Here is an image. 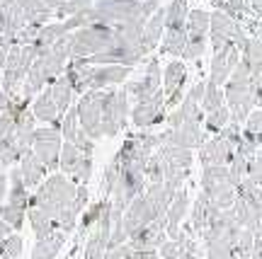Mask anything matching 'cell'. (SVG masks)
<instances>
[{
    "label": "cell",
    "instance_id": "1",
    "mask_svg": "<svg viewBox=\"0 0 262 259\" xmlns=\"http://www.w3.org/2000/svg\"><path fill=\"white\" fill-rule=\"evenodd\" d=\"M75 192H78V184H75L71 177L63 175V172H51V175L39 184L37 192L29 196L27 206H41V208L56 221L58 213L63 211V208L73 206Z\"/></svg>",
    "mask_w": 262,
    "mask_h": 259
},
{
    "label": "cell",
    "instance_id": "2",
    "mask_svg": "<svg viewBox=\"0 0 262 259\" xmlns=\"http://www.w3.org/2000/svg\"><path fill=\"white\" fill-rule=\"evenodd\" d=\"M117 37V29L102 22H93L88 27H80L73 32V58H88L104 51Z\"/></svg>",
    "mask_w": 262,
    "mask_h": 259
},
{
    "label": "cell",
    "instance_id": "3",
    "mask_svg": "<svg viewBox=\"0 0 262 259\" xmlns=\"http://www.w3.org/2000/svg\"><path fill=\"white\" fill-rule=\"evenodd\" d=\"M93 10H95L97 22L110 25V27H119V25L148 19L143 15V3L141 0H97L93 5Z\"/></svg>",
    "mask_w": 262,
    "mask_h": 259
},
{
    "label": "cell",
    "instance_id": "4",
    "mask_svg": "<svg viewBox=\"0 0 262 259\" xmlns=\"http://www.w3.org/2000/svg\"><path fill=\"white\" fill-rule=\"evenodd\" d=\"M129 95L126 90H102V136H117L126 126Z\"/></svg>",
    "mask_w": 262,
    "mask_h": 259
},
{
    "label": "cell",
    "instance_id": "5",
    "mask_svg": "<svg viewBox=\"0 0 262 259\" xmlns=\"http://www.w3.org/2000/svg\"><path fill=\"white\" fill-rule=\"evenodd\" d=\"M78 121L90 138H102V90H88L78 100Z\"/></svg>",
    "mask_w": 262,
    "mask_h": 259
},
{
    "label": "cell",
    "instance_id": "6",
    "mask_svg": "<svg viewBox=\"0 0 262 259\" xmlns=\"http://www.w3.org/2000/svg\"><path fill=\"white\" fill-rule=\"evenodd\" d=\"M209 39H211V46H214V51H221V49L228 46V44H235V46L241 49V44H243L248 37L243 34L241 25H238L231 15H226L224 10H216V12H211Z\"/></svg>",
    "mask_w": 262,
    "mask_h": 259
},
{
    "label": "cell",
    "instance_id": "7",
    "mask_svg": "<svg viewBox=\"0 0 262 259\" xmlns=\"http://www.w3.org/2000/svg\"><path fill=\"white\" fill-rule=\"evenodd\" d=\"M61 146H63V136H61L58 129H54V126H39V129H34L32 150L37 153V157L44 162V167L49 172H56L58 170Z\"/></svg>",
    "mask_w": 262,
    "mask_h": 259
},
{
    "label": "cell",
    "instance_id": "8",
    "mask_svg": "<svg viewBox=\"0 0 262 259\" xmlns=\"http://www.w3.org/2000/svg\"><path fill=\"white\" fill-rule=\"evenodd\" d=\"M224 97H226V107L231 109V119L238 121V124H245V119L250 116V111L257 107L250 83L228 80L224 87Z\"/></svg>",
    "mask_w": 262,
    "mask_h": 259
},
{
    "label": "cell",
    "instance_id": "9",
    "mask_svg": "<svg viewBox=\"0 0 262 259\" xmlns=\"http://www.w3.org/2000/svg\"><path fill=\"white\" fill-rule=\"evenodd\" d=\"M163 87V68H160L158 58H150L146 63V70L139 80H131L126 85V95H129L134 102H146L153 95Z\"/></svg>",
    "mask_w": 262,
    "mask_h": 259
},
{
    "label": "cell",
    "instance_id": "10",
    "mask_svg": "<svg viewBox=\"0 0 262 259\" xmlns=\"http://www.w3.org/2000/svg\"><path fill=\"white\" fill-rule=\"evenodd\" d=\"M163 119H168L165 116V92H163V87L150 100L136 102L134 109H131V121H134L136 129H150V126L160 124Z\"/></svg>",
    "mask_w": 262,
    "mask_h": 259
},
{
    "label": "cell",
    "instance_id": "11",
    "mask_svg": "<svg viewBox=\"0 0 262 259\" xmlns=\"http://www.w3.org/2000/svg\"><path fill=\"white\" fill-rule=\"evenodd\" d=\"M156 218H163V216H158V213H156V208L150 206V201L146 199V194H139L129 206H126L124 218H122V225H124L126 238H131L136 230H141L143 225L153 223Z\"/></svg>",
    "mask_w": 262,
    "mask_h": 259
},
{
    "label": "cell",
    "instance_id": "12",
    "mask_svg": "<svg viewBox=\"0 0 262 259\" xmlns=\"http://www.w3.org/2000/svg\"><path fill=\"white\" fill-rule=\"evenodd\" d=\"M165 228H168V218L163 216V218H156L153 223L143 225L141 230H136L126 242H129L136 252L160 250V245L168 240V232H165Z\"/></svg>",
    "mask_w": 262,
    "mask_h": 259
},
{
    "label": "cell",
    "instance_id": "13",
    "mask_svg": "<svg viewBox=\"0 0 262 259\" xmlns=\"http://www.w3.org/2000/svg\"><path fill=\"white\" fill-rule=\"evenodd\" d=\"M241 61V49L235 44H228L221 51H214V58H211V68H209V83L214 85H226L228 78L233 73V68Z\"/></svg>",
    "mask_w": 262,
    "mask_h": 259
},
{
    "label": "cell",
    "instance_id": "14",
    "mask_svg": "<svg viewBox=\"0 0 262 259\" xmlns=\"http://www.w3.org/2000/svg\"><path fill=\"white\" fill-rule=\"evenodd\" d=\"M187 83V68L182 61H170L163 70V92H165V109L182 102V85Z\"/></svg>",
    "mask_w": 262,
    "mask_h": 259
},
{
    "label": "cell",
    "instance_id": "15",
    "mask_svg": "<svg viewBox=\"0 0 262 259\" xmlns=\"http://www.w3.org/2000/svg\"><path fill=\"white\" fill-rule=\"evenodd\" d=\"M163 133H165V143L189 150H199L202 143L206 140V131L202 129L199 121H185V124H180L178 129H168Z\"/></svg>",
    "mask_w": 262,
    "mask_h": 259
},
{
    "label": "cell",
    "instance_id": "16",
    "mask_svg": "<svg viewBox=\"0 0 262 259\" xmlns=\"http://www.w3.org/2000/svg\"><path fill=\"white\" fill-rule=\"evenodd\" d=\"M131 75V65L119 63H107V65H93V75H90V87L88 90H107L114 85L124 83Z\"/></svg>",
    "mask_w": 262,
    "mask_h": 259
},
{
    "label": "cell",
    "instance_id": "17",
    "mask_svg": "<svg viewBox=\"0 0 262 259\" xmlns=\"http://www.w3.org/2000/svg\"><path fill=\"white\" fill-rule=\"evenodd\" d=\"M233 143L226 140L224 136H214L202 143L199 148V160H202V167L204 165H228L231 157H233Z\"/></svg>",
    "mask_w": 262,
    "mask_h": 259
},
{
    "label": "cell",
    "instance_id": "18",
    "mask_svg": "<svg viewBox=\"0 0 262 259\" xmlns=\"http://www.w3.org/2000/svg\"><path fill=\"white\" fill-rule=\"evenodd\" d=\"M29 109H32V114L37 116V121H44V124H51L54 129L61 131V114H58L56 109V102H54V97H51V90L49 87H44L41 92L32 100V104H29Z\"/></svg>",
    "mask_w": 262,
    "mask_h": 259
},
{
    "label": "cell",
    "instance_id": "19",
    "mask_svg": "<svg viewBox=\"0 0 262 259\" xmlns=\"http://www.w3.org/2000/svg\"><path fill=\"white\" fill-rule=\"evenodd\" d=\"M187 211H189V194L180 186L175 199H172L168 206V213H165V218H168V228H165L168 238H178L180 223H182V218L187 216Z\"/></svg>",
    "mask_w": 262,
    "mask_h": 259
},
{
    "label": "cell",
    "instance_id": "20",
    "mask_svg": "<svg viewBox=\"0 0 262 259\" xmlns=\"http://www.w3.org/2000/svg\"><path fill=\"white\" fill-rule=\"evenodd\" d=\"M219 211H221V208L214 206V201H211L204 192H199V196H196V201H194V208H192V232L202 235L204 228L214 221Z\"/></svg>",
    "mask_w": 262,
    "mask_h": 259
},
{
    "label": "cell",
    "instance_id": "21",
    "mask_svg": "<svg viewBox=\"0 0 262 259\" xmlns=\"http://www.w3.org/2000/svg\"><path fill=\"white\" fill-rule=\"evenodd\" d=\"M19 175H22V179H25V184L32 189V186H39L41 182H44V177H47V167H44V162L37 157V153L34 150H29V153H25V157L19 160Z\"/></svg>",
    "mask_w": 262,
    "mask_h": 259
},
{
    "label": "cell",
    "instance_id": "22",
    "mask_svg": "<svg viewBox=\"0 0 262 259\" xmlns=\"http://www.w3.org/2000/svg\"><path fill=\"white\" fill-rule=\"evenodd\" d=\"M165 34V8H158L148 19H146V27H143V34H141V41L143 46L153 51V49L160 44V39Z\"/></svg>",
    "mask_w": 262,
    "mask_h": 259
},
{
    "label": "cell",
    "instance_id": "23",
    "mask_svg": "<svg viewBox=\"0 0 262 259\" xmlns=\"http://www.w3.org/2000/svg\"><path fill=\"white\" fill-rule=\"evenodd\" d=\"M66 235L63 230H54L47 238H39L34 250H32V259H56V254L61 252V247L66 245Z\"/></svg>",
    "mask_w": 262,
    "mask_h": 259
},
{
    "label": "cell",
    "instance_id": "24",
    "mask_svg": "<svg viewBox=\"0 0 262 259\" xmlns=\"http://www.w3.org/2000/svg\"><path fill=\"white\" fill-rule=\"evenodd\" d=\"M49 90H51V97H54V102H56L58 114L63 116L66 111L73 107V97H75L73 87H71V83H68V78H66V75H58L56 80L49 85Z\"/></svg>",
    "mask_w": 262,
    "mask_h": 259
},
{
    "label": "cell",
    "instance_id": "25",
    "mask_svg": "<svg viewBox=\"0 0 262 259\" xmlns=\"http://www.w3.org/2000/svg\"><path fill=\"white\" fill-rule=\"evenodd\" d=\"M27 218H29V225H32V230H34V235L39 238H47V235H51L54 230H58L56 221L49 216L41 206H29L27 211Z\"/></svg>",
    "mask_w": 262,
    "mask_h": 259
},
{
    "label": "cell",
    "instance_id": "26",
    "mask_svg": "<svg viewBox=\"0 0 262 259\" xmlns=\"http://www.w3.org/2000/svg\"><path fill=\"white\" fill-rule=\"evenodd\" d=\"M238 235H241V232H238ZM238 235H219V238L204 240L206 257L209 259H231L233 257V247H235Z\"/></svg>",
    "mask_w": 262,
    "mask_h": 259
},
{
    "label": "cell",
    "instance_id": "27",
    "mask_svg": "<svg viewBox=\"0 0 262 259\" xmlns=\"http://www.w3.org/2000/svg\"><path fill=\"white\" fill-rule=\"evenodd\" d=\"M168 165H175V167H182V170H189L192 162H194V155L189 148H180V146H170V143H163L158 150H156Z\"/></svg>",
    "mask_w": 262,
    "mask_h": 259
},
{
    "label": "cell",
    "instance_id": "28",
    "mask_svg": "<svg viewBox=\"0 0 262 259\" xmlns=\"http://www.w3.org/2000/svg\"><path fill=\"white\" fill-rule=\"evenodd\" d=\"M211 201H214V206H219V208H231V206L235 204V182H231V179H226V182H219V184L209 186V189H202Z\"/></svg>",
    "mask_w": 262,
    "mask_h": 259
},
{
    "label": "cell",
    "instance_id": "29",
    "mask_svg": "<svg viewBox=\"0 0 262 259\" xmlns=\"http://www.w3.org/2000/svg\"><path fill=\"white\" fill-rule=\"evenodd\" d=\"M187 46V29H165L160 39V54L165 56H182Z\"/></svg>",
    "mask_w": 262,
    "mask_h": 259
},
{
    "label": "cell",
    "instance_id": "30",
    "mask_svg": "<svg viewBox=\"0 0 262 259\" xmlns=\"http://www.w3.org/2000/svg\"><path fill=\"white\" fill-rule=\"evenodd\" d=\"M0 15L8 22V27L12 32H19V29L27 25V15L19 5V0H0Z\"/></svg>",
    "mask_w": 262,
    "mask_h": 259
},
{
    "label": "cell",
    "instance_id": "31",
    "mask_svg": "<svg viewBox=\"0 0 262 259\" xmlns=\"http://www.w3.org/2000/svg\"><path fill=\"white\" fill-rule=\"evenodd\" d=\"M10 189H8V204L19 206V208H27L29 204V186L25 184V179L19 175V170H12L10 172Z\"/></svg>",
    "mask_w": 262,
    "mask_h": 259
},
{
    "label": "cell",
    "instance_id": "32",
    "mask_svg": "<svg viewBox=\"0 0 262 259\" xmlns=\"http://www.w3.org/2000/svg\"><path fill=\"white\" fill-rule=\"evenodd\" d=\"M19 5L27 15V22L34 25H47L49 19L54 17V10L47 5V0H19Z\"/></svg>",
    "mask_w": 262,
    "mask_h": 259
},
{
    "label": "cell",
    "instance_id": "33",
    "mask_svg": "<svg viewBox=\"0 0 262 259\" xmlns=\"http://www.w3.org/2000/svg\"><path fill=\"white\" fill-rule=\"evenodd\" d=\"M189 8L185 0H172L165 8V29H187Z\"/></svg>",
    "mask_w": 262,
    "mask_h": 259
},
{
    "label": "cell",
    "instance_id": "34",
    "mask_svg": "<svg viewBox=\"0 0 262 259\" xmlns=\"http://www.w3.org/2000/svg\"><path fill=\"white\" fill-rule=\"evenodd\" d=\"M211 12L206 10H189L187 15V37H209Z\"/></svg>",
    "mask_w": 262,
    "mask_h": 259
},
{
    "label": "cell",
    "instance_id": "35",
    "mask_svg": "<svg viewBox=\"0 0 262 259\" xmlns=\"http://www.w3.org/2000/svg\"><path fill=\"white\" fill-rule=\"evenodd\" d=\"M83 155H88V153H83V150L78 148L75 143H71V140H63V146H61V157H58V170H61L63 175L71 177V172L75 170V165L80 162Z\"/></svg>",
    "mask_w": 262,
    "mask_h": 259
},
{
    "label": "cell",
    "instance_id": "36",
    "mask_svg": "<svg viewBox=\"0 0 262 259\" xmlns=\"http://www.w3.org/2000/svg\"><path fill=\"white\" fill-rule=\"evenodd\" d=\"M47 5L54 10V17H71L75 12L95 5V0H47Z\"/></svg>",
    "mask_w": 262,
    "mask_h": 259
},
{
    "label": "cell",
    "instance_id": "37",
    "mask_svg": "<svg viewBox=\"0 0 262 259\" xmlns=\"http://www.w3.org/2000/svg\"><path fill=\"white\" fill-rule=\"evenodd\" d=\"M110 204H112V199L107 196V199H100L97 204H93L90 208H88V211L83 213V218H80V230H78V235H80V238H85V235H88V232H90L95 225H97L100 216H102L104 208H107Z\"/></svg>",
    "mask_w": 262,
    "mask_h": 259
},
{
    "label": "cell",
    "instance_id": "38",
    "mask_svg": "<svg viewBox=\"0 0 262 259\" xmlns=\"http://www.w3.org/2000/svg\"><path fill=\"white\" fill-rule=\"evenodd\" d=\"M224 104H226L224 90H221L219 85H214V83H209V80H206L204 97H202V102H199V107H202V111H204V114H209V111L221 109Z\"/></svg>",
    "mask_w": 262,
    "mask_h": 259
},
{
    "label": "cell",
    "instance_id": "39",
    "mask_svg": "<svg viewBox=\"0 0 262 259\" xmlns=\"http://www.w3.org/2000/svg\"><path fill=\"white\" fill-rule=\"evenodd\" d=\"M63 34H68L63 19H61V22H47L44 27L39 29V37H37V41H34V44H37V46H51V44H54V41H58Z\"/></svg>",
    "mask_w": 262,
    "mask_h": 259
},
{
    "label": "cell",
    "instance_id": "40",
    "mask_svg": "<svg viewBox=\"0 0 262 259\" xmlns=\"http://www.w3.org/2000/svg\"><path fill=\"white\" fill-rule=\"evenodd\" d=\"M228 121H231V109L224 104L221 109L204 114V131H206V133H219V131L224 129Z\"/></svg>",
    "mask_w": 262,
    "mask_h": 259
},
{
    "label": "cell",
    "instance_id": "41",
    "mask_svg": "<svg viewBox=\"0 0 262 259\" xmlns=\"http://www.w3.org/2000/svg\"><path fill=\"white\" fill-rule=\"evenodd\" d=\"M25 211L27 208H19V206H12V204H0V218L5 223L12 225V230H22V223H25Z\"/></svg>",
    "mask_w": 262,
    "mask_h": 259
},
{
    "label": "cell",
    "instance_id": "42",
    "mask_svg": "<svg viewBox=\"0 0 262 259\" xmlns=\"http://www.w3.org/2000/svg\"><path fill=\"white\" fill-rule=\"evenodd\" d=\"M78 131H80V121H78V107L73 104L61 119V136L63 140H73Z\"/></svg>",
    "mask_w": 262,
    "mask_h": 259
},
{
    "label": "cell",
    "instance_id": "43",
    "mask_svg": "<svg viewBox=\"0 0 262 259\" xmlns=\"http://www.w3.org/2000/svg\"><path fill=\"white\" fill-rule=\"evenodd\" d=\"M119 175H122V162H119L117 157H112V160H110V165H107V170H104V177H102V192L107 196L112 194V189L117 186Z\"/></svg>",
    "mask_w": 262,
    "mask_h": 259
},
{
    "label": "cell",
    "instance_id": "44",
    "mask_svg": "<svg viewBox=\"0 0 262 259\" xmlns=\"http://www.w3.org/2000/svg\"><path fill=\"white\" fill-rule=\"evenodd\" d=\"M90 177H93V155H83L80 162L75 165V170L71 172V179L75 184H88Z\"/></svg>",
    "mask_w": 262,
    "mask_h": 259
},
{
    "label": "cell",
    "instance_id": "45",
    "mask_svg": "<svg viewBox=\"0 0 262 259\" xmlns=\"http://www.w3.org/2000/svg\"><path fill=\"white\" fill-rule=\"evenodd\" d=\"M243 58H248L253 65H262V41L260 39H245L241 44Z\"/></svg>",
    "mask_w": 262,
    "mask_h": 259
},
{
    "label": "cell",
    "instance_id": "46",
    "mask_svg": "<svg viewBox=\"0 0 262 259\" xmlns=\"http://www.w3.org/2000/svg\"><path fill=\"white\" fill-rule=\"evenodd\" d=\"M204 49H206V37H187V46H185L182 58H187V61H196L199 56L204 54Z\"/></svg>",
    "mask_w": 262,
    "mask_h": 259
},
{
    "label": "cell",
    "instance_id": "47",
    "mask_svg": "<svg viewBox=\"0 0 262 259\" xmlns=\"http://www.w3.org/2000/svg\"><path fill=\"white\" fill-rule=\"evenodd\" d=\"M248 133H253V136H257L262 143V109L257 107V109L250 111V116L245 119V126H243Z\"/></svg>",
    "mask_w": 262,
    "mask_h": 259
},
{
    "label": "cell",
    "instance_id": "48",
    "mask_svg": "<svg viewBox=\"0 0 262 259\" xmlns=\"http://www.w3.org/2000/svg\"><path fill=\"white\" fill-rule=\"evenodd\" d=\"M182 252H185L182 242H180V240H172V238H170V240H165L163 245H160L158 254H160L163 259H178Z\"/></svg>",
    "mask_w": 262,
    "mask_h": 259
},
{
    "label": "cell",
    "instance_id": "49",
    "mask_svg": "<svg viewBox=\"0 0 262 259\" xmlns=\"http://www.w3.org/2000/svg\"><path fill=\"white\" fill-rule=\"evenodd\" d=\"M44 25H34V22H27L25 27L17 32V44H34L39 37V29Z\"/></svg>",
    "mask_w": 262,
    "mask_h": 259
},
{
    "label": "cell",
    "instance_id": "50",
    "mask_svg": "<svg viewBox=\"0 0 262 259\" xmlns=\"http://www.w3.org/2000/svg\"><path fill=\"white\" fill-rule=\"evenodd\" d=\"M104 259H139V252L131 247L129 242H124L119 247H112V250H107Z\"/></svg>",
    "mask_w": 262,
    "mask_h": 259
},
{
    "label": "cell",
    "instance_id": "51",
    "mask_svg": "<svg viewBox=\"0 0 262 259\" xmlns=\"http://www.w3.org/2000/svg\"><path fill=\"white\" fill-rule=\"evenodd\" d=\"M0 245H3V254L19 259V254H22V238H19V235H15V232H12L8 240L0 242ZM3 254H0V257H3Z\"/></svg>",
    "mask_w": 262,
    "mask_h": 259
},
{
    "label": "cell",
    "instance_id": "52",
    "mask_svg": "<svg viewBox=\"0 0 262 259\" xmlns=\"http://www.w3.org/2000/svg\"><path fill=\"white\" fill-rule=\"evenodd\" d=\"M248 177L255 179L257 184H262V153L250 157V165H248Z\"/></svg>",
    "mask_w": 262,
    "mask_h": 259
},
{
    "label": "cell",
    "instance_id": "53",
    "mask_svg": "<svg viewBox=\"0 0 262 259\" xmlns=\"http://www.w3.org/2000/svg\"><path fill=\"white\" fill-rule=\"evenodd\" d=\"M10 177L5 172H0V204H5V199H8V189H10Z\"/></svg>",
    "mask_w": 262,
    "mask_h": 259
},
{
    "label": "cell",
    "instance_id": "54",
    "mask_svg": "<svg viewBox=\"0 0 262 259\" xmlns=\"http://www.w3.org/2000/svg\"><path fill=\"white\" fill-rule=\"evenodd\" d=\"M10 104H12V95L5 92V90H3V85H0V111L10 109Z\"/></svg>",
    "mask_w": 262,
    "mask_h": 259
},
{
    "label": "cell",
    "instance_id": "55",
    "mask_svg": "<svg viewBox=\"0 0 262 259\" xmlns=\"http://www.w3.org/2000/svg\"><path fill=\"white\" fill-rule=\"evenodd\" d=\"M158 8H160L158 0H143V15H146V17H150Z\"/></svg>",
    "mask_w": 262,
    "mask_h": 259
},
{
    "label": "cell",
    "instance_id": "56",
    "mask_svg": "<svg viewBox=\"0 0 262 259\" xmlns=\"http://www.w3.org/2000/svg\"><path fill=\"white\" fill-rule=\"evenodd\" d=\"M12 235V225L10 223H5L3 218H0V242H5Z\"/></svg>",
    "mask_w": 262,
    "mask_h": 259
},
{
    "label": "cell",
    "instance_id": "57",
    "mask_svg": "<svg viewBox=\"0 0 262 259\" xmlns=\"http://www.w3.org/2000/svg\"><path fill=\"white\" fill-rule=\"evenodd\" d=\"M8 51H10V46H5V44H0V70L5 68V61H8Z\"/></svg>",
    "mask_w": 262,
    "mask_h": 259
},
{
    "label": "cell",
    "instance_id": "58",
    "mask_svg": "<svg viewBox=\"0 0 262 259\" xmlns=\"http://www.w3.org/2000/svg\"><path fill=\"white\" fill-rule=\"evenodd\" d=\"M139 259H160L158 250H146V252H139Z\"/></svg>",
    "mask_w": 262,
    "mask_h": 259
},
{
    "label": "cell",
    "instance_id": "59",
    "mask_svg": "<svg viewBox=\"0 0 262 259\" xmlns=\"http://www.w3.org/2000/svg\"><path fill=\"white\" fill-rule=\"evenodd\" d=\"M0 259H15V257H8V254H3V257H0Z\"/></svg>",
    "mask_w": 262,
    "mask_h": 259
},
{
    "label": "cell",
    "instance_id": "60",
    "mask_svg": "<svg viewBox=\"0 0 262 259\" xmlns=\"http://www.w3.org/2000/svg\"><path fill=\"white\" fill-rule=\"evenodd\" d=\"M260 153H262V148H260Z\"/></svg>",
    "mask_w": 262,
    "mask_h": 259
}]
</instances>
